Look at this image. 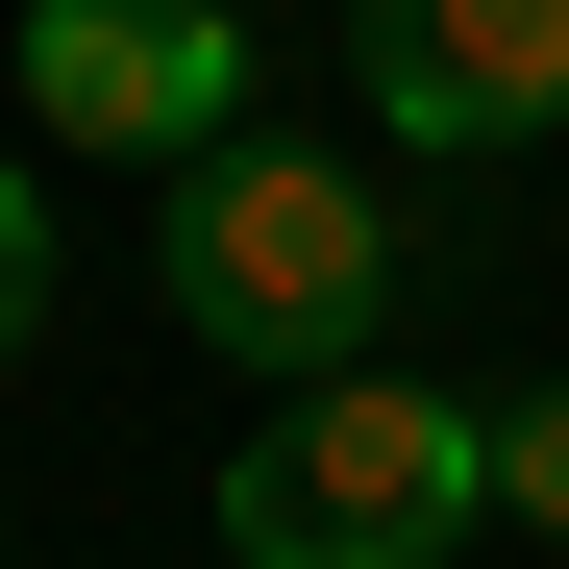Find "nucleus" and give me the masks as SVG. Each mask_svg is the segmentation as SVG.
Here are the masks:
<instances>
[{
    "mask_svg": "<svg viewBox=\"0 0 569 569\" xmlns=\"http://www.w3.org/2000/svg\"><path fill=\"white\" fill-rule=\"evenodd\" d=\"M149 298L199 322L223 371H272V397H322V371H371V322H397V199H371L347 149H199L149 199Z\"/></svg>",
    "mask_w": 569,
    "mask_h": 569,
    "instance_id": "nucleus-1",
    "label": "nucleus"
},
{
    "mask_svg": "<svg viewBox=\"0 0 569 569\" xmlns=\"http://www.w3.org/2000/svg\"><path fill=\"white\" fill-rule=\"evenodd\" d=\"M496 520V421L446 371H322L223 446V569H446Z\"/></svg>",
    "mask_w": 569,
    "mask_h": 569,
    "instance_id": "nucleus-2",
    "label": "nucleus"
},
{
    "mask_svg": "<svg viewBox=\"0 0 569 569\" xmlns=\"http://www.w3.org/2000/svg\"><path fill=\"white\" fill-rule=\"evenodd\" d=\"M26 124L100 173H199L248 149V26L223 0H26Z\"/></svg>",
    "mask_w": 569,
    "mask_h": 569,
    "instance_id": "nucleus-3",
    "label": "nucleus"
},
{
    "mask_svg": "<svg viewBox=\"0 0 569 569\" xmlns=\"http://www.w3.org/2000/svg\"><path fill=\"white\" fill-rule=\"evenodd\" d=\"M347 74L421 173H496L569 124V0H347Z\"/></svg>",
    "mask_w": 569,
    "mask_h": 569,
    "instance_id": "nucleus-4",
    "label": "nucleus"
},
{
    "mask_svg": "<svg viewBox=\"0 0 569 569\" xmlns=\"http://www.w3.org/2000/svg\"><path fill=\"white\" fill-rule=\"evenodd\" d=\"M26 347H50V173L0 149V371H26Z\"/></svg>",
    "mask_w": 569,
    "mask_h": 569,
    "instance_id": "nucleus-5",
    "label": "nucleus"
},
{
    "mask_svg": "<svg viewBox=\"0 0 569 569\" xmlns=\"http://www.w3.org/2000/svg\"><path fill=\"white\" fill-rule=\"evenodd\" d=\"M496 520H545V545H569V371H545V397L496 421Z\"/></svg>",
    "mask_w": 569,
    "mask_h": 569,
    "instance_id": "nucleus-6",
    "label": "nucleus"
}]
</instances>
